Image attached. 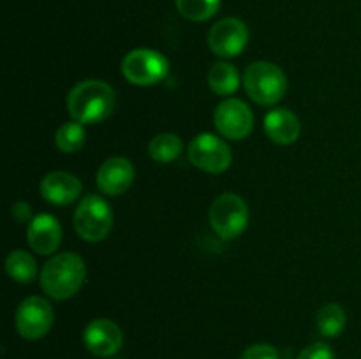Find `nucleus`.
Listing matches in <instances>:
<instances>
[{
  "instance_id": "obj_1",
  "label": "nucleus",
  "mask_w": 361,
  "mask_h": 359,
  "mask_svg": "<svg viewBox=\"0 0 361 359\" xmlns=\"http://www.w3.org/2000/svg\"><path fill=\"white\" fill-rule=\"evenodd\" d=\"M113 109H115V90L104 81H81L67 95V111L71 118L83 125L104 122Z\"/></svg>"
},
{
  "instance_id": "obj_2",
  "label": "nucleus",
  "mask_w": 361,
  "mask_h": 359,
  "mask_svg": "<svg viewBox=\"0 0 361 359\" xmlns=\"http://www.w3.org/2000/svg\"><path fill=\"white\" fill-rule=\"evenodd\" d=\"M87 266L83 259L73 252H63L49 259L41 273V287L56 301L69 299L83 287Z\"/></svg>"
},
{
  "instance_id": "obj_3",
  "label": "nucleus",
  "mask_w": 361,
  "mask_h": 359,
  "mask_svg": "<svg viewBox=\"0 0 361 359\" xmlns=\"http://www.w3.org/2000/svg\"><path fill=\"white\" fill-rule=\"evenodd\" d=\"M247 95L259 106H275L284 99L288 77L284 70L271 62H254L243 74Z\"/></svg>"
},
{
  "instance_id": "obj_4",
  "label": "nucleus",
  "mask_w": 361,
  "mask_h": 359,
  "mask_svg": "<svg viewBox=\"0 0 361 359\" xmlns=\"http://www.w3.org/2000/svg\"><path fill=\"white\" fill-rule=\"evenodd\" d=\"M210 225L217 236L224 241L238 238L249 224V208L236 194H222L214 201L210 208Z\"/></svg>"
},
{
  "instance_id": "obj_5",
  "label": "nucleus",
  "mask_w": 361,
  "mask_h": 359,
  "mask_svg": "<svg viewBox=\"0 0 361 359\" xmlns=\"http://www.w3.org/2000/svg\"><path fill=\"white\" fill-rule=\"evenodd\" d=\"M74 227L85 241H102L113 229L111 208L102 197L87 196L74 211Z\"/></svg>"
},
{
  "instance_id": "obj_6",
  "label": "nucleus",
  "mask_w": 361,
  "mask_h": 359,
  "mask_svg": "<svg viewBox=\"0 0 361 359\" xmlns=\"http://www.w3.org/2000/svg\"><path fill=\"white\" fill-rule=\"evenodd\" d=\"M168 58L154 49H133L122 60L123 77L137 87H150V84L159 83L168 76Z\"/></svg>"
},
{
  "instance_id": "obj_7",
  "label": "nucleus",
  "mask_w": 361,
  "mask_h": 359,
  "mask_svg": "<svg viewBox=\"0 0 361 359\" xmlns=\"http://www.w3.org/2000/svg\"><path fill=\"white\" fill-rule=\"evenodd\" d=\"M189 160L197 169L212 175H221L228 171L233 162L229 144L215 134H200L189 144Z\"/></svg>"
},
{
  "instance_id": "obj_8",
  "label": "nucleus",
  "mask_w": 361,
  "mask_h": 359,
  "mask_svg": "<svg viewBox=\"0 0 361 359\" xmlns=\"http://www.w3.org/2000/svg\"><path fill=\"white\" fill-rule=\"evenodd\" d=\"M53 320H55L53 306L41 296H30L23 299L14 315L18 334L25 340H39L46 336L51 329Z\"/></svg>"
},
{
  "instance_id": "obj_9",
  "label": "nucleus",
  "mask_w": 361,
  "mask_h": 359,
  "mask_svg": "<svg viewBox=\"0 0 361 359\" xmlns=\"http://www.w3.org/2000/svg\"><path fill=\"white\" fill-rule=\"evenodd\" d=\"M214 122L222 137L238 141L249 137L254 129V115L240 99H226L217 106Z\"/></svg>"
},
{
  "instance_id": "obj_10",
  "label": "nucleus",
  "mask_w": 361,
  "mask_h": 359,
  "mask_svg": "<svg viewBox=\"0 0 361 359\" xmlns=\"http://www.w3.org/2000/svg\"><path fill=\"white\" fill-rule=\"evenodd\" d=\"M249 42V28L238 18H224L208 32V46L222 58L238 56Z\"/></svg>"
},
{
  "instance_id": "obj_11",
  "label": "nucleus",
  "mask_w": 361,
  "mask_h": 359,
  "mask_svg": "<svg viewBox=\"0 0 361 359\" xmlns=\"http://www.w3.org/2000/svg\"><path fill=\"white\" fill-rule=\"evenodd\" d=\"M83 344L97 358H111L122 348L123 333L113 320L95 319L85 327Z\"/></svg>"
},
{
  "instance_id": "obj_12",
  "label": "nucleus",
  "mask_w": 361,
  "mask_h": 359,
  "mask_svg": "<svg viewBox=\"0 0 361 359\" xmlns=\"http://www.w3.org/2000/svg\"><path fill=\"white\" fill-rule=\"evenodd\" d=\"M27 241L39 256H49L62 241V227L59 220L49 213L35 215L27 229Z\"/></svg>"
},
{
  "instance_id": "obj_13",
  "label": "nucleus",
  "mask_w": 361,
  "mask_h": 359,
  "mask_svg": "<svg viewBox=\"0 0 361 359\" xmlns=\"http://www.w3.org/2000/svg\"><path fill=\"white\" fill-rule=\"evenodd\" d=\"M134 182V168L123 157H111L99 168L97 187L108 196H120Z\"/></svg>"
},
{
  "instance_id": "obj_14",
  "label": "nucleus",
  "mask_w": 361,
  "mask_h": 359,
  "mask_svg": "<svg viewBox=\"0 0 361 359\" xmlns=\"http://www.w3.org/2000/svg\"><path fill=\"white\" fill-rule=\"evenodd\" d=\"M39 190L48 203L56 204V206H67L80 197L81 182L71 172L55 171L42 178Z\"/></svg>"
},
{
  "instance_id": "obj_15",
  "label": "nucleus",
  "mask_w": 361,
  "mask_h": 359,
  "mask_svg": "<svg viewBox=\"0 0 361 359\" xmlns=\"http://www.w3.org/2000/svg\"><path fill=\"white\" fill-rule=\"evenodd\" d=\"M264 130L274 143L293 144L300 137L302 125L295 113L284 108H277L271 109L264 116Z\"/></svg>"
},
{
  "instance_id": "obj_16",
  "label": "nucleus",
  "mask_w": 361,
  "mask_h": 359,
  "mask_svg": "<svg viewBox=\"0 0 361 359\" xmlns=\"http://www.w3.org/2000/svg\"><path fill=\"white\" fill-rule=\"evenodd\" d=\"M208 84L217 95H233L240 87V76L235 65L228 62H217L208 73Z\"/></svg>"
},
{
  "instance_id": "obj_17",
  "label": "nucleus",
  "mask_w": 361,
  "mask_h": 359,
  "mask_svg": "<svg viewBox=\"0 0 361 359\" xmlns=\"http://www.w3.org/2000/svg\"><path fill=\"white\" fill-rule=\"evenodd\" d=\"M6 271L14 282L30 284L37 277V264L34 257L25 250H14L6 259Z\"/></svg>"
},
{
  "instance_id": "obj_18",
  "label": "nucleus",
  "mask_w": 361,
  "mask_h": 359,
  "mask_svg": "<svg viewBox=\"0 0 361 359\" xmlns=\"http://www.w3.org/2000/svg\"><path fill=\"white\" fill-rule=\"evenodd\" d=\"M345 322H348V315L338 303H328V305L321 306V310L317 312V329L326 338L338 336L344 331Z\"/></svg>"
},
{
  "instance_id": "obj_19",
  "label": "nucleus",
  "mask_w": 361,
  "mask_h": 359,
  "mask_svg": "<svg viewBox=\"0 0 361 359\" xmlns=\"http://www.w3.org/2000/svg\"><path fill=\"white\" fill-rule=\"evenodd\" d=\"M183 150V143L176 134L164 132L155 136L148 144V153L155 162L168 164V162L176 160Z\"/></svg>"
},
{
  "instance_id": "obj_20",
  "label": "nucleus",
  "mask_w": 361,
  "mask_h": 359,
  "mask_svg": "<svg viewBox=\"0 0 361 359\" xmlns=\"http://www.w3.org/2000/svg\"><path fill=\"white\" fill-rule=\"evenodd\" d=\"M85 141H87V134H85L83 123L76 122H67L56 130L55 134V144L60 151L63 153H76L83 148Z\"/></svg>"
},
{
  "instance_id": "obj_21",
  "label": "nucleus",
  "mask_w": 361,
  "mask_h": 359,
  "mask_svg": "<svg viewBox=\"0 0 361 359\" xmlns=\"http://www.w3.org/2000/svg\"><path fill=\"white\" fill-rule=\"evenodd\" d=\"M221 0H176V9L190 21H207L215 16Z\"/></svg>"
},
{
  "instance_id": "obj_22",
  "label": "nucleus",
  "mask_w": 361,
  "mask_h": 359,
  "mask_svg": "<svg viewBox=\"0 0 361 359\" xmlns=\"http://www.w3.org/2000/svg\"><path fill=\"white\" fill-rule=\"evenodd\" d=\"M296 359H337L334 348L330 347L324 341H316V344L309 345V347L303 348Z\"/></svg>"
},
{
  "instance_id": "obj_23",
  "label": "nucleus",
  "mask_w": 361,
  "mask_h": 359,
  "mask_svg": "<svg viewBox=\"0 0 361 359\" xmlns=\"http://www.w3.org/2000/svg\"><path fill=\"white\" fill-rule=\"evenodd\" d=\"M242 359H281L277 348L268 344H256L245 348L242 354Z\"/></svg>"
},
{
  "instance_id": "obj_24",
  "label": "nucleus",
  "mask_w": 361,
  "mask_h": 359,
  "mask_svg": "<svg viewBox=\"0 0 361 359\" xmlns=\"http://www.w3.org/2000/svg\"><path fill=\"white\" fill-rule=\"evenodd\" d=\"M13 217L16 218L18 222H27L32 215V206L25 201H18V203L13 204Z\"/></svg>"
}]
</instances>
